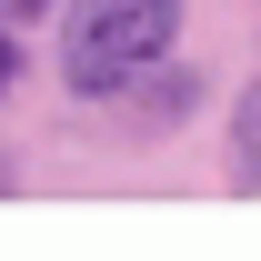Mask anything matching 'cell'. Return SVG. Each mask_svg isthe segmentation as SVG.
Instances as JSON below:
<instances>
[{"instance_id": "1", "label": "cell", "mask_w": 261, "mask_h": 261, "mask_svg": "<svg viewBox=\"0 0 261 261\" xmlns=\"http://www.w3.org/2000/svg\"><path fill=\"white\" fill-rule=\"evenodd\" d=\"M171 40H181V0H70L61 91L70 100H121L171 61Z\"/></svg>"}, {"instance_id": "2", "label": "cell", "mask_w": 261, "mask_h": 261, "mask_svg": "<svg viewBox=\"0 0 261 261\" xmlns=\"http://www.w3.org/2000/svg\"><path fill=\"white\" fill-rule=\"evenodd\" d=\"M231 171H241V181L261 191V81L231 100Z\"/></svg>"}, {"instance_id": "3", "label": "cell", "mask_w": 261, "mask_h": 261, "mask_svg": "<svg viewBox=\"0 0 261 261\" xmlns=\"http://www.w3.org/2000/svg\"><path fill=\"white\" fill-rule=\"evenodd\" d=\"M20 81V40H10V20H0V91Z\"/></svg>"}, {"instance_id": "4", "label": "cell", "mask_w": 261, "mask_h": 261, "mask_svg": "<svg viewBox=\"0 0 261 261\" xmlns=\"http://www.w3.org/2000/svg\"><path fill=\"white\" fill-rule=\"evenodd\" d=\"M40 10H50V0H0V20H40Z\"/></svg>"}, {"instance_id": "5", "label": "cell", "mask_w": 261, "mask_h": 261, "mask_svg": "<svg viewBox=\"0 0 261 261\" xmlns=\"http://www.w3.org/2000/svg\"><path fill=\"white\" fill-rule=\"evenodd\" d=\"M0 181H10V171H0Z\"/></svg>"}]
</instances>
